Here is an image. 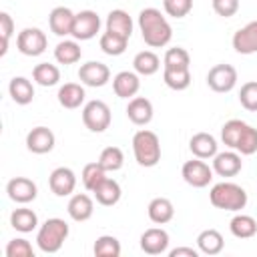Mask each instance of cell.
<instances>
[{
  "label": "cell",
  "instance_id": "6da1fadb",
  "mask_svg": "<svg viewBox=\"0 0 257 257\" xmlns=\"http://www.w3.org/2000/svg\"><path fill=\"white\" fill-rule=\"evenodd\" d=\"M139 28L145 44L151 48L167 46L173 38V28L169 20L157 8H143L139 12Z\"/></svg>",
  "mask_w": 257,
  "mask_h": 257
},
{
  "label": "cell",
  "instance_id": "7a4b0ae2",
  "mask_svg": "<svg viewBox=\"0 0 257 257\" xmlns=\"http://www.w3.org/2000/svg\"><path fill=\"white\" fill-rule=\"evenodd\" d=\"M209 201L213 207L223 209V211H241L247 205V193L241 185L223 181V183H217L211 187Z\"/></svg>",
  "mask_w": 257,
  "mask_h": 257
},
{
  "label": "cell",
  "instance_id": "3957f363",
  "mask_svg": "<svg viewBox=\"0 0 257 257\" xmlns=\"http://www.w3.org/2000/svg\"><path fill=\"white\" fill-rule=\"evenodd\" d=\"M68 233H70V229L64 219L50 217L40 225V229L36 233V245L42 253H58L60 247L64 245Z\"/></svg>",
  "mask_w": 257,
  "mask_h": 257
},
{
  "label": "cell",
  "instance_id": "277c9868",
  "mask_svg": "<svg viewBox=\"0 0 257 257\" xmlns=\"http://www.w3.org/2000/svg\"><path fill=\"white\" fill-rule=\"evenodd\" d=\"M133 153H135V161L141 167H155L161 161V141H159V137L149 128L137 131L135 137H133Z\"/></svg>",
  "mask_w": 257,
  "mask_h": 257
},
{
  "label": "cell",
  "instance_id": "5b68a950",
  "mask_svg": "<svg viewBox=\"0 0 257 257\" xmlns=\"http://www.w3.org/2000/svg\"><path fill=\"white\" fill-rule=\"evenodd\" d=\"M112 114L104 100H88L82 108V122L90 133H104L110 126Z\"/></svg>",
  "mask_w": 257,
  "mask_h": 257
},
{
  "label": "cell",
  "instance_id": "8992f818",
  "mask_svg": "<svg viewBox=\"0 0 257 257\" xmlns=\"http://www.w3.org/2000/svg\"><path fill=\"white\" fill-rule=\"evenodd\" d=\"M48 46V38L40 28H24L16 36V48L24 56H40Z\"/></svg>",
  "mask_w": 257,
  "mask_h": 257
},
{
  "label": "cell",
  "instance_id": "52a82bcc",
  "mask_svg": "<svg viewBox=\"0 0 257 257\" xmlns=\"http://www.w3.org/2000/svg\"><path fill=\"white\" fill-rule=\"evenodd\" d=\"M237 84V70L231 64H215L207 72V86L213 92H231Z\"/></svg>",
  "mask_w": 257,
  "mask_h": 257
},
{
  "label": "cell",
  "instance_id": "ba28073f",
  "mask_svg": "<svg viewBox=\"0 0 257 257\" xmlns=\"http://www.w3.org/2000/svg\"><path fill=\"white\" fill-rule=\"evenodd\" d=\"M181 175H183V179H185L187 185H191L195 189H203L213 179V167H209L203 159H197L195 157V159H191V161H187L183 165Z\"/></svg>",
  "mask_w": 257,
  "mask_h": 257
},
{
  "label": "cell",
  "instance_id": "9c48e42d",
  "mask_svg": "<svg viewBox=\"0 0 257 257\" xmlns=\"http://www.w3.org/2000/svg\"><path fill=\"white\" fill-rule=\"evenodd\" d=\"M100 30V18L94 10H80L74 16V26H72V34L74 40H90L96 36V32Z\"/></svg>",
  "mask_w": 257,
  "mask_h": 257
},
{
  "label": "cell",
  "instance_id": "30bf717a",
  "mask_svg": "<svg viewBox=\"0 0 257 257\" xmlns=\"http://www.w3.org/2000/svg\"><path fill=\"white\" fill-rule=\"evenodd\" d=\"M78 78L82 84L92 86V88H100L110 80V70L104 62L98 60H88L84 64H80L78 68Z\"/></svg>",
  "mask_w": 257,
  "mask_h": 257
},
{
  "label": "cell",
  "instance_id": "8fae6325",
  "mask_svg": "<svg viewBox=\"0 0 257 257\" xmlns=\"http://www.w3.org/2000/svg\"><path fill=\"white\" fill-rule=\"evenodd\" d=\"M6 193H8L10 201L20 203V205H26V203H30V201L36 199L38 187H36V183H34L32 179H28V177H14V179L8 181Z\"/></svg>",
  "mask_w": 257,
  "mask_h": 257
},
{
  "label": "cell",
  "instance_id": "7c38bea8",
  "mask_svg": "<svg viewBox=\"0 0 257 257\" xmlns=\"http://www.w3.org/2000/svg\"><path fill=\"white\" fill-rule=\"evenodd\" d=\"M48 187L56 197H68L74 193L76 175L68 167H56L48 177Z\"/></svg>",
  "mask_w": 257,
  "mask_h": 257
},
{
  "label": "cell",
  "instance_id": "4fadbf2b",
  "mask_svg": "<svg viewBox=\"0 0 257 257\" xmlns=\"http://www.w3.org/2000/svg\"><path fill=\"white\" fill-rule=\"evenodd\" d=\"M54 133L48 126H34L26 135V149L34 155H46L54 149Z\"/></svg>",
  "mask_w": 257,
  "mask_h": 257
},
{
  "label": "cell",
  "instance_id": "5bb4252c",
  "mask_svg": "<svg viewBox=\"0 0 257 257\" xmlns=\"http://www.w3.org/2000/svg\"><path fill=\"white\" fill-rule=\"evenodd\" d=\"M241 169L243 161L237 151H225L213 157V173H217L219 177H235L241 173Z\"/></svg>",
  "mask_w": 257,
  "mask_h": 257
},
{
  "label": "cell",
  "instance_id": "9a60e30c",
  "mask_svg": "<svg viewBox=\"0 0 257 257\" xmlns=\"http://www.w3.org/2000/svg\"><path fill=\"white\" fill-rule=\"evenodd\" d=\"M141 249L147 255H161L169 249V233L161 227H151L141 235Z\"/></svg>",
  "mask_w": 257,
  "mask_h": 257
},
{
  "label": "cell",
  "instance_id": "2e32d148",
  "mask_svg": "<svg viewBox=\"0 0 257 257\" xmlns=\"http://www.w3.org/2000/svg\"><path fill=\"white\" fill-rule=\"evenodd\" d=\"M233 48L239 54H255L257 52V20L247 22L233 34Z\"/></svg>",
  "mask_w": 257,
  "mask_h": 257
},
{
  "label": "cell",
  "instance_id": "e0dca14e",
  "mask_svg": "<svg viewBox=\"0 0 257 257\" xmlns=\"http://www.w3.org/2000/svg\"><path fill=\"white\" fill-rule=\"evenodd\" d=\"M74 12L66 6H56L52 8L50 16H48V26L50 32L56 36H68L72 34V26H74Z\"/></svg>",
  "mask_w": 257,
  "mask_h": 257
},
{
  "label": "cell",
  "instance_id": "ac0fdd59",
  "mask_svg": "<svg viewBox=\"0 0 257 257\" xmlns=\"http://www.w3.org/2000/svg\"><path fill=\"white\" fill-rule=\"evenodd\" d=\"M153 102L145 96H133L126 104V116L133 124L137 126H145L153 120Z\"/></svg>",
  "mask_w": 257,
  "mask_h": 257
},
{
  "label": "cell",
  "instance_id": "d6986e66",
  "mask_svg": "<svg viewBox=\"0 0 257 257\" xmlns=\"http://www.w3.org/2000/svg\"><path fill=\"white\" fill-rule=\"evenodd\" d=\"M66 211H68V217L76 223H84L92 217L94 213V203L92 199L86 195V193H76L70 197L68 205H66Z\"/></svg>",
  "mask_w": 257,
  "mask_h": 257
},
{
  "label": "cell",
  "instance_id": "ffe728a7",
  "mask_svg": "<svg viewBox=\"0 0 257 257\" xmlns=\"http://www.w3.org/2000/svg\"><path fill=\"white\" fill-rule=\"evenodd\" d=\"M141 88V80L137 72L131 70H120L112 78V90L118 98H133Z\"/></svg>",
  "mask_w": 257,
  "mask_h": 257
},
{
  "label": "cell",
  "instance_id": "44dd1931",
  "mask_svg": "<svg viewBox=\"0 0 257 257\" xmlns=\"http://www.w3.org/2000/svg\"><path fill=\"white\" fill-rule=\"evenodd\" d=\"M217 139L209 133H197L189 141V149L197 159H213L217 155Z\"/></svg>",
  "mask_w": 257,
  "mask_h": 257
},
{
  "label": "cell",
  "instance_id": "7402d4cb",
  "mask_svg": "<svg viewBox=\"0 0 257 257\" xmlns=\"http://www.w3.org/2000/svg\"><path fill=\"white\" fill-rule=\"evenodd\" d=\"M106 30L128 40L131 34H133V18L128 16V12H124L120 8L110 10L108 16H106Z\"/></svg>",
  "mask_w": 257,
  "mask_h": 257
},
{
  "label": "cell",
  "instance_id": "603a6c76",
  "mask_svg": "<svg viewBox=\"0 0 257 257\" xmlns=\"http://www.w3.org/2000/svg\"><path fill=\"white\" fill-rule=\"evenodd\" d=\"M147 213H149V219L155 225H165V223H169L175 217V207H173V203L167 197H155L149 203Z\"/></svg>",
  "mask_w": 257,
  "mask_h": 257
},
{
  "label": "cell",
  "instance_id": "cb8c5ba5",
  "mask_svg": "<svg viewBox=\"0 0 257 257\" xmlns=\"http://www.w3.org/2000/svg\"><path fill=\"white\" fill-rule=\"evenodd\" d=\"M92 193H94L96 203H100L102 207H112V205H116V203L120 201V195H122L120 185H118L114 179H108V177H106Z\"/></svg>",
  "mask_w": 257,
  "mask_h": 257
},
{
  "label": "cell",
  "instance_id": "d4e9b609",
  "mask_svg": "<svg viewBox=\"0 0 257 257\" xmlns=\"http://www.w3.org/2000/svg\"><path fill=\"white\" fill-rule=\"evenodd\" d=\"M223 247H225V241L217 229H205L197 235V249L205 255H219Z\"/></svg>",
  "mask_w": 257,
  "mask_h": 257
},
{
  "label": "cell",
  "instance_id": "484cf974",
  "mask_svg": "<svg viewBox=\"0 0 257 257\" xmlns=\"http://www.w3.org/2000/svg\"><path fill=\"white\" fill-rule=\"evenodd\" d=\"M8 92L16 104H30L34 98V86L26 76H14L8 84Z\"/></svg>",
  "mask_w": 257,
  "mask_h": 257
},
{
  "label": "cell",
  "instance_id": "4316f807",
  "mask_svg": "<svg viewBox=\"0 0 257 257\" xmlns=\"http://www.w3.org/2000/svg\"><path fill=\"white\" fill-rule=\"evenodd\" d=\"M58 102H60V106H64V108H78L82 102H84V88L80 86V84H76V82H66V84H62L60 88H58Z\"/></svg>",
  "mask_w": 257,
  "mask_h": 257
},
{
  "label": "cell",
  "instance_id": "83f0119b",
  "mask_svg": "<svg viewBox=\"0 0 257 257\" xmlns=\"http://www.w3.org/2000/svg\"><path fill=\"white\" fill-rule=\"evenodd\" d=\"M133 68L141 76H151L161 68V58L153 50H141L133 58Z\"/></svg>",
  "mask_w": 257,
  "mask_h": 257
},
{
  "label": "cell",
  "instance_id": "f1b7e54d",
  "mask_svg": "<svg viewBox=\"0 0 257 257\" xmlns=\"http://www.w3.org/2000/svg\"><path fill=\"white\" fill-rule=\"evenodd\" d=\"M10 225L20 233H30L38 227V215L28 207L14 209L10 213Z\"/></svg>",
  "mask_w": 257,
  "mask_h": 257
},
{
  "label": "cell",
  "instance_id": "f546056e",
  "mask_svg": "<svg viewBox=\"0 0 257 257\" xmlns=\"http://www.w3.org/2000/svg\"><path fill=\"white\" fill-rule=\"evenodd\" d=\"M229 229H231V233H233L237 239H251V237H255V233H257V221H255L251 215L239 213V215H235V217L231 219Z\"/></svg>",
  "mask_w": 257,
  "mask_h": 257
},
{
  "label": "cell",
  "instance_id": "4dcf8cb0",
  "mask_svg": "<svg viewBox=\"0 0 257 257\" xmlns=\"http://www.w3.org/2000/svg\"><path fill=\"white\" fill-rule=\"evenodd\" d=\"M82 56V50L76 40H60L54 48V58L58 64H74Z\"/></svg>",
  "mask_w": 257,
  "mask_h": 257
},
{
  "label": "cell",
  "instance_id": "1f68e13d",
  "mask_svg": "<svg viewBox=\"0 0 257 257\" xmlns=\"http://www.w3.org/2000/svg\"><path fill=\"white\" fill-rule=\"evenodd\" d=\"M32 78H34V82L40 84V86H54V84H58V80H60V70H58L56 64L40 62V64L34 66Z\"/></svg>",
  "mask_w": 257,
  "mask_h": 257
},
{
  "label": "cell",
  "instance_id": "d6a6232c",
  "mask_svg": "<svg viewBox=\"0 0 257 257\" xmlns=\"http://www.w3.org/2000/svg\"><path fill=\"white\" fill-rule=\"evenodd\" d=\"M163 80L173 90H185L191 84L189 68H163Z\"/></svg>",
  "mask_w": 257,
  "mask_h": 257
},
{
  "label": "cell",
  "instance_id": "836d02e7",
  "mask_svg": "<svg viewBox=\"0 0 257 257\" xmlns=\"http://www.w3.org/2000/svg\"><path fill=\"white\" fill-rule=\"evenodd\" d=\"M245 128H247V122L241 120V118L227 120L223 124V128H221V141H223V145H227L229 149L235 151V147H237V143H239V139H241V135H243Z\"/></svg>",
  "mask_w": 257,
  "mask_h": 257
},
{
  "label": "cell",
  "instance_id": "e575fe53",
  "mask_svg": "<svg viewBox=\"0 0 257 257\" xmlns=\"http://www.w3.org/2000/svg\"><path fill=\"white\" fill-rule=\"evenodd\" d=\"M98 44H100V50H102L104 54H108V56H120V54L126 50L128 40L122 38V36H118V34H112V32L106 30V32L100 34Z\"/></svg>",
  "mask_w": 257,
  "mask_h": 257
},
{
  "label": "cell",
  "instance_id": "d590c367",
  "mask_svg": "<svg viewBox=\"0 0 257 257\" xmlns=\"http://www.w3.org/2000/svg\"><path fill=\"white\" fill-rule=\"evenodd\" d=\"M98 165L106 171V173H114L124 165V153L118 147H106L100 151L98 157Z\"/></svg>",
  "mask_w": 257,
  "mask_h": 257
},
{
  "label": "cell",
  "instance_id": "8d00e7d4",
  "mask_svg": "<svg viewBox=\"0 0 257 257\" xmlns=\"http://www.w3.org/2000/svg\"><path fill=\"white\" fill-rule=\"evenodd\" d=\"M80 179H82L84 189L92 193V191H94V189H96V187L106 179V171L98 165V161H96V163H86V165H84V169H82Z\"/></svg>",
  "mask_w": 257,
  "mask_h": 257
},
{
  "label": "cell",
  "instance_id": "74e56055",
  "mask_svg": "<svg viewBox=\"0 0 257 257\" xmlns=\"http://www.w3.org/2000/svg\"><path fill=\"white\" fill-rule=\"evenodd\" d=\"M92 251L96 257H118L120 255V243L112 235H100L94 241Z\"/></svg>",
  "mask_w": 257,
  "mask_h": 257
},
{
  "label": "cell",
  "instance_id": "f35d334b",
  "mask_svg": "<svg viewBox=\"0 0 257 257\" xmlns=\"http://www.w3.org/2000/svg\"><path fill=\"white\" fill-rule=\"evenodd\" d=\"M189 64H191V56L181 46L169 48L163 56V68H189Z\"/></svg>",
  "mask_w": 257,
  "mask_h": 257
},
{
  "label": "cell",
  "instance_id": "ab89813d",
  "mask_svg": "<svg viewBox=\"0 0 257 257\" xmlns=\"http://www.w3.org/2000/svg\"><path fill=\"white\" fill-rule=\"evenodd\" d=\"M239 102L245 110L257 112V80H249L239 90Z\"/></svg>",
  "mask_w": 257,
  "mask_h": 257
},
{
  "label": "cell",
  "instance_id": "60d3db41",
  "mask_svg": "<svg viewBox=\"0 0 257 257\" xmlns=\"http://www.w3.org/2000/svg\"><path fill=\"white\" fill-rule=\"evenodd\" d=\"M235 151L239 155H253V153H257V128H253L251 124H247V128L243 131V135H241Z\"/></svg>",
  "mask_w": 257,
  "mask_h": 257
},
{
  "label": "cell",
  "instance_id": "b9f144b4",
  "mask_svg": "<svg viewBox=\"0 0 257 257\" xmlns=\"http://www.w3.org/2000/svg\"><path fill=\"white\" fill-rule=\"evenodd\" d=\"M163 10L167 16L185 18L193 10V0H163Z\"/></svg>",
  "mask_w": 257,
  "mask_h": 257
},
{
  "label": "cell",
  "instance_id": "7bdbcfd3",
  "mask_svg": "<svg viewBox=\"0 0 257 257\" xmlns=\"http://www.w3.org/2000/svg\"><path fill=\"white\" fill-rule=\"evenodd\" d=\"M4 253H6V257H34V251H32L30 241H26V239H22V237L8 241Z\"/></svg>",
  "mask_w": 257,
  "mask_h": 257
},
{
  "label": "cell",
  "instance_id": "ee69618b",
  "mask_svg": "<svg viewBox=\"0 0 257 257\" xmlns=\"http://www.w3.org/2000/svg\"><path fill=\"white\" fill-rule=\"evenodd\" d=\"M14 32V20L8 12H0V36H2V48H0V56H4L8 52V42L10 36Z\"/></svg>",
  "mask_w": 257,
  "mask_h": 257
},
{
  "label": "cell",
  "instance_id": "f6af8a7d",
  "mask_svg": "<svg viewBox=\"0 0 257 257\" xmlns=\"http://www.w3.org/2000/svg\"><path fill=\"white\" fill-rule=\"evenodd\" d=\"M211 4H213L215 14L223 18H231L239 10V0H211Z\"/></svg>",
  "mask_w": 257,
  "mask_h": 257
},
{
  "label": "cell",
  "instance_id": "bcb514c9",
  "mask_svg": "<svg viewBox=\"0 0 257 257\" xmlns=\"http://www.w3.org/2000/svg\"><path fill=\"white\" fill-rule=\"evenodd\" d=\"M201 251L199 249H193V247H177V249H171L169 251V257H197Z\"/></svg>",
  "mask_w": 257,
  "mask_h": 257
}]
</instances>
